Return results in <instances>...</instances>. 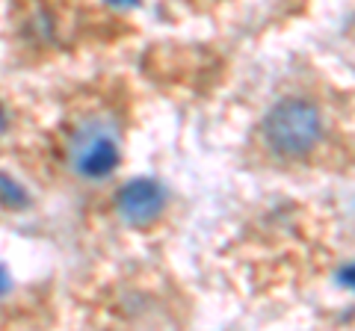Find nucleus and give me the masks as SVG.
Here are the masks:
<instances>
[{"instance_id": "1", "label": "nucleus", "mask_w": 355, "mask_h": 331, "mask_svg": "<svg viewBox=\"0 0 355 331\" xmlns=\"http://www.w3.org/2000/svg\"><path fill=\"white\" fill-rule=\"evenodd\" d=\"M323 136V116L305 98H284L263 118V139L272 154L284 160H302Z\"/></svg>"}, {"instance_id": "2", "label": "nucleus", "mask_w": 355, "mask_h": 331, "mask_svg": "<svg viewBox=\"0 0 355 331\" xmlns=\"http://www.w3.org/2000/svg\"><path fill=\"white\" fill-rule=\"evenodd\" d=\"M69 160L83 178H104L119 166V142L104 125L89 121L71 136Z\"/></svg>"}, {"instance_id": "3", "label": "nucleus", "mask_w": 355, "mask_h": 331, "mask_svg": "<svg viewBox=\"0 0 355 331\" xmlns=\"http://www.w3.org/2000/svg\"><path fill=\"white\" fill-rule=\"evenodd\" d=\"M163 207H166L163 186L154 184V181H146V178L125 184L121 186V193H119V198H116L119 216L133 228L151 225L154 219L163 213Z\"/></svg>"}, {"instance_id": "4", "label": "nucleus", "mask_w": 355, "mask_h": 331, "mask_svg": "<svg viewBox=\"0 0 355 331\" xmlns=\"http://www.w3.org/2000/svg\"><path fill=\"white\" fill-rule=\"evenodd\" d=\"M6 134V109H3V104H0V136Z\"/></svg>"}]
</instances>
